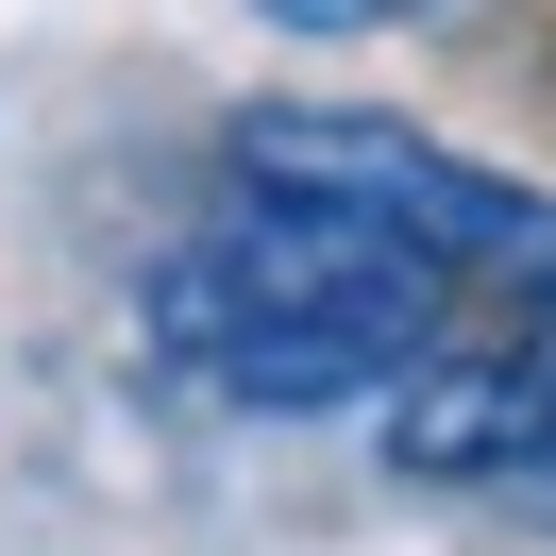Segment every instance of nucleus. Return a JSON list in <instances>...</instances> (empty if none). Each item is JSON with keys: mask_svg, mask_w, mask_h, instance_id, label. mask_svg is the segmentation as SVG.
Wrapping results in <instances>:
<instances>
[{"mask_svg": "<svg viewBox=\"0 0 556 556\" xmlns=\"http://www.w3.org/2000/svg\"><path fill=\"white\" fill-rule=\"evenodd\" d=\"M540 287H556V186L472 169L354 102H237L186 237L152 253V354L253 421L320 405L388 421Z\"/></svg>", "mask_w": 556, "mask_h": 556, "instance_id": "f257e3e1", "label": "nucleus"}, {"mask_svg": "<svg viewBox=\"0 0 556 556\" xmlns=\"http://www.w3.org/2000/svg\"><path fill=\"white\" fill-rule=\"evenodd\" d=\"M371 439L405 489H556V287L506 304L455 371H421Z\"/></svg>", "mask_w": 556, "mask_h": 556, "instance_id": "f03ea898", "label": "nucleus"}, {"mask_svg": "<svg viewBox=\"0 0 556 556\" xmlns=\"http://www.w3.org/2000/svg\"><path fill=\"white\" fill-rule=\"evenodd\" d=\"M270 35H405V17H439V0H253Z\"/></svg>", "mask_w": 556, "mask_h": 556, "instance_id": "7ed1b4c3", "label": "nucleus"}]
</instances>
